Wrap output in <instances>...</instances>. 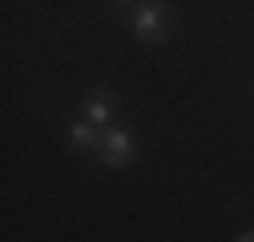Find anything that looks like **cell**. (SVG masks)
<instances>
[{
	"mask_svg": "<svg viewBox=\"0 0 254 242\" xmlns=\"http://www.w3.org/2000/svg\"><path fill=\"white\" fill-rule=\"evenodd\" d=\"M101 125H93L89 117H81V121H73L69 125V145L73 149H101Z\"/></svg>",
	"mask_w": 254,
	"mask_h": 242,
	"instance_id": "4",
	"label": "cell"
},
{
	"mask_svg": "<svg viewBox=\"0 0 254 242\" xmlns=\"http://www.w3.org/2000/svg\"><path fill=\"white\" fill-rule=\"evenodd\" d=\"M145 0H113V12H137Z\"/></svg>",
	"mask_w": 254,
	"mask_h": 242,
	"instance_id": "5",
	"label": "cell"
},
{
	"mask_svg": "<svg viewBox=\"0 0 254 242\" xmlns=\"http://www.w3.org/2000/svg\"><path fill=\"white\" fill-rule=\"evenodd\" d=\"M170 24H174V12L166 0H145V4L129 16V28L137 41H149V45H162L170 37Z\"/></svg>",
	"mask_w": 254,
	"mask_h": 242,
	"instance_id": "1",
	"label": "cell"
},
{
	"mask_svg": "<svg viewBox=\"0 0 254 242\" xmlns=\"http://www.w3.org/2000/svg\"><path fill=\"white\" fill-rule=\"evenodd\" d=\"M133 158H137L133 133L125 129V125H109V129L101 133V162H105L109 170H121V166H129Z\"/></svg>",
	"mask_w": 254,
	"mask_h": 242,
	"instance_id": "2",
	"label": "cell"
},
{
	"mask_svg": "<svg viewBox=\"0 0 254 242\" xmlns=\"http://www.w3.org/2000/svg\"><path fill=\"white\" fill-rule=\"evenodd\" d=\"M85 117L93 121V125L109 129V121H113V93H105V89H93V93L85 97Z\"/></svg>",
	"mask_w": 254,
	"mask_h": 242,
	"instance_id": "3",
	"label": "cell"
},
{
	"mask_svg": "<svg viewBox=\"0 0 254 242\" xmlns=\"http://www.w3.org/2000/svg\"><path fill=\"white\" fill-rule=\"evenodd\" d=\"M238 242H254V230H246V234H238Z\"/></svg>",
	"mask_w": 254,
	"mask_h": 242,
	"instance_id": "6",
	"label": "cell"
}]
</instances>
